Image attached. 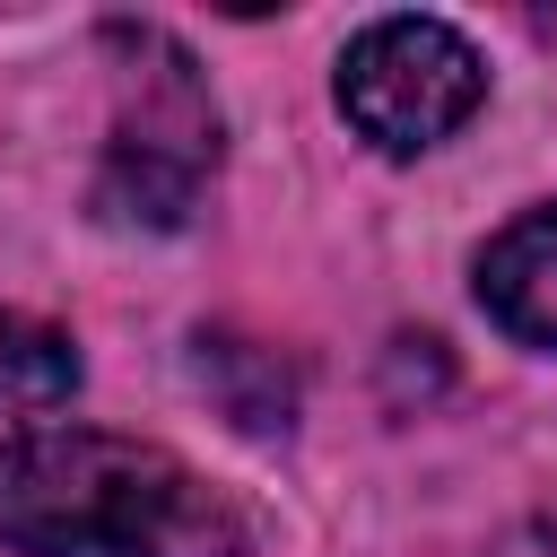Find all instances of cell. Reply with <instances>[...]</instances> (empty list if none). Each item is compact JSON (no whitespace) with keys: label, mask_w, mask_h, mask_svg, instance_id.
<instances>
[{"label":"cell","mask_w":557,"mask_h":557,"mask_svg":"<svg viewBox=\"0 0 557 557\" xmlns=\"http://www.w3.org/2000/svg\"><path fill=\"white\" fill-rule=\"evenodd\" d=\"M0 548L17 557H252V522L165 444L26 426L0 444Z\"/></svg>","instance_id":"obj_1"},{"label":"cell","mask_w":557,"mask_h":557,"mask_svg":"<svg viewBox=\"0 0 557 557\" xmlns=\"http://www.w3.org/2000/svg\"><path fill=\"white\" fill-rule=\"evenodd\" d=\"M113 139L96 174V209L122 226H183L200 183L218 174V104L191 52L157 26H113Z\"/></svg>","instance_id":"obj_2"},{"label":"cell","mask_w":557,"mask_h":557,"mask_svg":"<svg viewBox=\"0 0 557 557\" xmlns=\"http://www.w3.org/2000/svg\"><path fill=\"white\" fill-rule=\"evenodd\" d=\"M479 104H487V61L444 17H374L339 52V113L383 157L444 148Z\"/></svg>","instance_id":"obj_3"},{"label":"cell","mask_w":557,"mask_h":557,"mask_svg":"<svg viewBox=\"0 0 557 557\" xmlns=\"http://www.w3.org/2000/svg\"><path fill=\"white\" fill-rule=\"evenodd\" d=\"M479 305L522 348H548L557 357V200L548 209H522L513 226L487 235V252H479Z\"/></svg>","instance_id":"obj_4"},{"label":"cell","mask_w":557,"mask_h":557,"mask_svg":"<svg viewBox=\"0 0 557 557\" xmlns=\"http://www.w3.org/2000/svg\"><path fill=\"white\" fill-rule=\"evenodd\" d=\"M0 383L17 400H70V383H78L70 331H52L35 313H0Z\"/></svg>","instance_id":"obj_5"}]
</instances>
